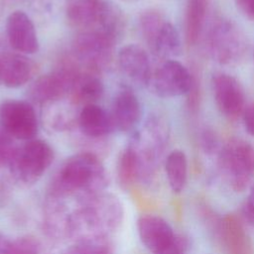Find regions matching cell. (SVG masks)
<instances>
[{
    "mask_svg": "<svg viewBox=\"0 0 254 254\" xmlns=\"http://www.w3.org/2000/svg\"><path fill=\"white\" fill-rule=\"evenodd\" d=\"M108 185L106 170L92 153L75 154L64 161L51 182L49 195L66 200L85 198L104 191Z\"/></svg>",
    "mask_w": 254,
    "mask_h": 254,
    "instance_id": "6da1fadb",
    "label": "cell"
},
{
    "mask_svg": "<svg viewBox=\"0 0 254 254\" xmlns=\"http://www.w3.org/2000/svg\"><path fill=\"white\" fill-rule=\"evenodd\" d=\"M124 207L119 197L102 191L85 198L69 211L66 237L74 241L102 238L116 231L122 224Z\"/></svg>",
    "mask_w": 254,
    "mask_h": 254,
    "instance_id": "7a4b0ae2",
    "label": "cell"
},
{
    "mask_svg": "<svg viewBox=\"0 0 254 254\" xmlns=\"http://www.w3.org/2000/svg\"><path fill=\"white\" fill-rule=\"evenodd\" d=\"M69 22L83 31H95L118 37L124 29L122 11L109 0H67Z\"/></svg>",
    "mask_w": 254,
    "mask_h": 254,
    "instance_id": "3957f363",
    "label": "cell"
},
{
    "mask_svg": "<svg viewBox=\"0 0 254 254\" xmlns=\"http://www.w3.org/2000/svg\"><path fill=\"white\" fill-rule=\"evenodd\" d=\"M54 159L55 153L50 144L32 139L17 148L8 168L16 183L31 186L41 179Z\"/></svg>",
    "mask_w": 254,
    "mask_h": 254,
    "instance_id": "277c9868",
    "label": "cell"
},
{
    "mask_svg": "<svg viewBox=\"0 0 254 254\" xmlns=\"http://www.w3.org/2000/svg\"><path fill=\"white\" fill-rule=\"evenodd\" d=\"M218 163L229 187L242 191L254 177V146L241 139L230 140L221 149Z\"/></svg>",
    "mask_w": 254,
    "mask_h": 254,
    "instance_id": "5b68a950",
    "label": "cell"
},
{
    "mask_svg": "<svg viewBox=\"0 0 254 254\" xmlns=\"http://www.w3.org/2000/svg\"><path fill=\"white\" fill-rule=\"evenodd\" d=\"M208 46L212 57L220 64L237 63L246 52V40L243 33L232 22L219 20L212 26Z\"/></svg>",
    "mask_w": 254,
    "mask_h": 254,
    "instance_id": "8992f818",
    "label": "cell"
},
{
    "mask_svg": "<svg viewBox=\"0 0 254 254\" xmlns=\"http://www.w3.org/2000/svg\"><path fill=\"white\" fill-rule=\"evenodd\" d=\"M0 126L15 139L25 141L34 139L39 130L35 108L25 100L2 101L0 103Z\"/></svg>",
    "mask_w": 254,
    "mask_h": 254,
    "instance_id": "52a82bcc",
    "label": "cell"
},
{
    "mask_svg": "<svg viewBox=\"0 0 254 254\" xmlns=\"http://www.w3.org/2000/svg\"><path fill=\"white\" fill-rule=\"evenodd\" d=\"M194 77L179 61L166 60L152 72L148 86L152 91L164 98L188 94Z\"/></svg>",
    "mask_w": 254,
    "mask_h": 254,
    "instance_id": "ba28073f",
    "label": "cell"
},
{
    "mask_svg": "<svg viewBox=\"0 0 254 254\" xmlns=\"http://www.w3.org/2000/svg\"><path fill=\"white\" fill-rule=\"evenodd\" d=\"M212 90L216 106L225 117L236 119L244 112V91L234 76L224 72L213 74Z\"/></svg>",
    "mask_w": 254,
    "mask_h": 254,
    "instance_id": "9c48e42d",
    "label": "cell"
},
{
    "mask_svg": "<svg viewBox=\"0 0 254 254\" xmlns=\"http://www.w3.org/2000/svg\"><path fill=\"white\" fill-rule=\"evenodd\" d=\"M78 74L73 70L59 69L41 75L31 85L29 95L38 103H49L62 99L72 90Z\"/></svg>",
    "mask_w": 254,
    "mask_h": 254,
    "instance_id": "30bf717a",
    "label": "cell"
},
{
    "mask_svg": "<svg viewBox=\"0 0 254 254\" xmlns=\"http://www.w3.org/2000/svg\"><path fill=\"white\" fill-rule=\"evenodd\" d=\"M137 230L143 245L154 254L166 251L178 238L169 222L154 214L141 215L137 220Z\"/></svg>",
    "mask_w": 254,
    "mask_h": 254,
    "instance_id": "8fae6325",
    "label": "cell"
},
{
    "mask_svg": "<svg viewBox=\"0 0 254 254\" xmlns=\"http://www.w3.org/2000/svg\"><path fill=\"white\" fill-rule=\"evenodd\" d=\"M6 34L11 47L20 54L32 55L39 51L35 26L24 11L12 12L6 20Z\"/></svg>",
    "mask_w": 254,
    "mask_h": 254,
    "instance_id": "7c38bea8",
    "label": "cell"
},
{
    "mask_svg": "<svg viewBox=\"0 0 254 254\" xmlns=\"http://www.w3.org/2000/svg\"><path fill=\"white\" fill-rule=\"evenodd\" d=\"M114 42L95 31H82L76 38L74 50L81 61L92 67L104 65L111 57Z\"/></svg>",
    "mask_w": 254,
    "mask_h": 254,
    "instance_id": "4fadbf2b",
    "label": "cell"
},
{
    "mask_svg": "<svg viewBox=\"0 0 254 254\" xmlns=\"http://www.w3.org/2000/svg\"><path fill=\"white\" fill-rule=\"evenodd\" d=\"M118 64L123 73L138 84L148 85L152 69L147 52L139 45L123 46L118 52Z\"/></svg>",
    "mask_w": 254,
    "mask_h": 254,
    "instance_id": "5bb4252c",
    "label": "cell"
},
{
    "mask_svg": "<svg viewBox=\"0 0 254 254\" xmlns=\"http://www.w3.org/2000/svg\"><path fill=\"white\" fill-rule=\"evenodd\" d=\"M142 114L141 103L131 89L123 88L116 94L111 114L115 128L122 132L134 130L141 121Z\"/></svg>",
    "mask_w": 254,
    "mask_h": 254,
    "instance_id": "9a60e30c",
    "label": "cell"
},
{
    "mask_svg": "<svg viewBox=\"0 0 254 254\" xmlns=\"http://www.w3.org/2000/svg\"><path fill=\"white\" fill-rule=\"evenodd\" d=\"M77 123L80 131L89 138L106 136L115 129L112 115L95 103L82 107Z\"/></svg>",
    "mask_w": 254,
    "mask_h": 254,
    "instance_id": "2e32d148",
    "label": "cell"
},
{
    "mask_svg": "<svg viewBox=\"0 0 254 254\" xmlns=\"http://www.w3.org/2000/svg\"><path fill=\"white\" fill-rule=\"evenodd\" d=\"M33 64L22 54H6L0 58V80L10 88L24 85L32 76Z\"/></svg>",
    "mask_w": 254,
    "mask_h": 254,
    "instance_id": "e0dca14e",
    "label": "cell"
},
{
    "mask_svg": "<svg viewBox=\"0 0 254 254\" xmlns=\"http://www.w3.org/2000/svg\"><path fill=\"white\" fill-rule=\"evenodd\" d=\"M150 48L157 56L166 60H172L180 56L182 40L176 27L172 23L164 21L156 33Z\"/></svg>",
    "mask_w": 254,
    "mask_h": 254,
    "instance_id": "ac0fdd59",
    "label": "cell"
},
{
    "mask_svg": "<svg viewBox=\"0 0 254 254\" xmlns=\"http://www.w3.org/2000/svg\"><path fill=\"white\" fill-rule=\"evenodd\" d=\"M144 173L143 164L135 146L125 148L118 159L117 177L123 188L133 185Z\"/></svg>",
    "mask_w": 254,
    "mask_h": 254,
    "instance_id": "d6986e66",
    "label": "cell"
},
{
    "mask_svg": "<svg viewBox=\"0 0 254 254\" xmlns=\"http://www.w3.org/2000/svg\"><path fill=\"white\" fill-rule=\"evenodd\" d=\"M165 172L171 190L181 192L188 180V160L182 150L172 151L165 162Z\"/></svg>",
    "mask_w": 254,
    "mask_h": 254,
    "instance_id": "ffe728a7",
    "label": "cell"
},
{
    "mask_svg": "<svg viewBox=\"0 0 254 254\" xmlns=\"http://www.w3.org/2000/svg\"><path fill=\"white\" fill-rule=\"evenodd\" d=\"M207 0H187L185 30L186 40L189 45H194L202 30Z\"/></svg>",
    "mask_w": 254,
    "mask_h": 254,
    "instance_id": "44dd1931",
    "label": "cell"
},
{
    "mask_svg": "<svg viewBox=\"0 0 254 254\" xmlns=\"http://www.w3.org/2000/svg\"><path fill=\"white\" fill-rule=\"evenodd\" d=\"M72 90L75 97L86 104L95 103L104 93V85L101 79L95 75H78Z\"/></svg>",
    "mask_w": 254,
    "mask_h": 254,
    "instance_id": "7402d4cb",
    "label": "cell"
},
{
    "mask_svg": "<svg viewBox=\"0 0 254 254\" xmlns=\"http://www.w3.org/2000/svg\"><path fill=\"white\" fill-rule=\"evenodd\" d=\"M65 254H113L112 244L106 237L74 241Z\"/></svg>",
    "mask_w": 254,
    "mask_h": 254,
    "instance_id": "603a6c76",
    "label": "cell"
},
{
    "mask_svg": "<svg viewBox=\"0 0 254 254\" xmlns=\"http://www.w3.org/2000/svg\"><path fill=\"white\" fill-rule=\"evenodd\" d=\"M41 245L32 236H23L12 240L8 254H40Z\"/></svg>",
    "mask_w": 254,
    "mask_h": 254,
    "instance_id": "cb8c5ba5",
    "label": "cell"
},
{
    "mask_svg": "<svg viewBox=\"0 0 254 254\" xmlns=\"http://www.w3.org/2000/svg\"><path fill=\"white\" fill-rule=\"evenodd\" d=\"M17 148L13 137L0 126V168L9 167Z\"/></svg>",
    "mask_w": 254,
    "mask_h": 254,
    "instance_id": "d4e9b609",
    "label": "cell"
},
{
    "mask_svg": "<svg viewBox=\"0 0 254 254\" xmlns=\"http://www.w3.org/2000/svg\"><path fill=\"white\" fill-rule=\"evenodd\" d=\"M242 215L248 224L254 226V185L251 187L249 194L243 203Z\"/></svg>",
    "mask_w": 254,
    "mask_h": 254,
    "instance_id": "484cf974",
    "label": "cell"
},
{
    "mask_svg": "<svg viewBox=\"0 0 254 254\" xmlns=\"http://www.w3.org/2000/svg\"><path fill=\"white\" fill-rule=\"evenodd\" d=\"M244 126L248 134L254 136V102L247 106L243 112Z\"/></svg>",
    "mask_w": 254,
    "mask_h": 254,
    "instance_id": "4316f807",
    "label": "cell"
},
{
    "mask_svg": "<svg viewBox=\"0 0 254 254\" xmlns=\"http://www.w3.org/2000/svg\"><path fill=\"white\" fill-rule=\"evenodd\" d=\"M235 4L244 16L254 20V0H235Z\"/></svg>",
    "mask_w": 254,
    "mask_h": 254,
    "instance_id": "83f0119b",
    "label": "cell"
},
{
    "mask_svg": "<svg viewBox=\"0 0 254 254\" xmlns=\"http://www.w3.org/2000/svg\"><path fill=\"white\" fill-rule=\"evenodd\" d=\"M11 244L12 240L0 232V254H8L11 248Z\"/></svg>",
    "mask_w": 254,
    "mask_h": 254,
    "instance_id": "f1b7e54d",
    "label": "cell"
},
{
    "mask_svg": "<svg viewBox=\"0 0 254 254\" xmlns=\"http://www.w3.org/2000/svg\"><path fill=\"white\" fill-rule=\"evenodd\" d=\"M160 254H184V243L177 238L175 244Z\"/></svg>",
    "mask_w": 254,
    "mask_h": 254,
    "instance_id": "f546056e",
    "label": "cell"
}]
</instances>
